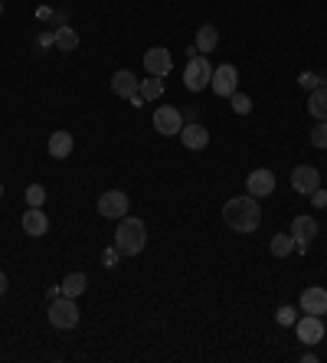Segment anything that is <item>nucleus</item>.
I'll return each instance as SVG.
<instances>
[{
    "instance_id": "nucleus-1",
    "label": "nucleus",
    "mask_w": 327,
    "mask_h": 363,
    "mask_svg": "<svg viewBox=\"0 0 327 363\" xmlns=\"http://www.w3.org/2000/svg\"><path fill=\"white\" fill-rule=\"evenodd\" d=\"M223 219L232 233H242V236H249L259 229L262 223V206L255 197H232V200L223 206Z\"/></svg>"
},
{
    "instance_id": "nucleus-2",
    "label": "nucleus",
    "mask_w": 327,
    "mask_h": 363,
    "mask_svg": "<svg viewBox=\"0 0 327 363\" xmlns=\"http://www.w3.org/2000/svg\"><path fill=\"white\" fill-rule=\"evenodd\" d=\"M148 246V226L138 216H121L118 229H115V249L121 255H138Z\"/></svg>"
},
{
    "instance_id": "nucleus-3",
    "label": "nucleus",
    "mask_w": 327,
    "mask_h": 363,
    "mask_svg": "<svg viewBox=\"0 0 327 363\" xmlns=\"http://www.w3.org/2000/svg\"><path fill=\"white\" fill-rule=\"evenodd\" d=\"M210 82H213V63H210L203 52L190 56L187 69H184V86H187L190 92H203Z\"/></svg>"
},
{
    "instance_id": "nucleus-4",
    "label": "nucleus",
    "mask_w": 327,
    "mask_h": 363,
    "mask_svg": "<svg viewBox=\"0 0 327 363\" xmlns=\"http://www.w3.org/2000/svg\"><path fill=\"white\" fill-rule=\"evenodd\" d=\"M50 324L56 327V331H72V327L79 324V304H76V298H66V295L52 298L50 301Z\"/></svg>"
},
{
    "instance_id": "nucleus-5",
    "label": "nucleus",
    "mask_w": 327,
    "mask_h": 363,
    "mask_svg": "<svg viewBox=\"0 0 327 363\" xmlns=\"http://www.w3.org/2000/svg\"><path fill=\"white\" fill-rule=\"evenodd\" d=\"M95 210H99L105 219H121V216H128V210H131V200H128V193H121V190H108V193L99 197Z\"/></svg>"
},
{
    "instance_id": "nucleus-6",
    "label": "nucleus",
    "mask_w": 327,
    "mask_h": 363,
    "mask_svg": "<svg viewBox=\"0 0 327 363\" xmlns=\"http://www.w3.org/2000/svg\"><path fill=\"white\" fill-rule=\"evenodd\" d=\"M315 236H317V219L315 216L301 213V216L291 219V239H295V249L298 252H308V246L315 242Z\"/></svg>"
},
{
    "instance_id": "nucleus-7",
    "label": "nucleus",
    "mask_w": 327,
    "mask_h": 363,
    "mask_svg": "<svg viewBox=\"0 0 327 363\" xmlns=\"http://www.w3.org/2000/svg\"><path fill=\"white\" fill-rule=\"evenodd\" d=\"M295 334H298V340H301V344L315 347V344H321V340H324V321H321L317 314H304V317H298V321H295Z\"/></svg>"
},
{
    "instance_id": "nucleus-8",
    "label": "nucleus",
    "mask_w": 327,
    "mask_h": 363,
    "mask_svg": "<svg viewBox=\"0 0 327 363\" xmlns=\"http://www.w3.org/2000/svg\"><path fill=\"white\" fill-rule=\"evenodd\" d=\"M213 92L219 95V99H229L232 92H236V86H239V72H236V66L232 63H223L213 69Z\"/></svg>"
},
{
    "instance_id": "nucleus-9",
    "label": "nucleus",
    "mask_w": 327,
    "mask_h": 363,
    "mask_svg": "<svg viewBox=\"0 0 327 363\" xmlns=\"http://www.w3.org/2000/svg\"><path fill=\"white\" fill-rule=\"evenodd\" d=\"M144 69H148V75L167 79L170 69H174V56H170V50H164V46H151V50L144 52Z\"/></svg>"
},
{
    "instance_id": "nucleus-10",
    "label": "nucleus",
    "mask_w": 327,
    "mask_h": 363,
    "mask_svg": "<svg viewBox=\"0 0 327 363\" xmlns=\"http://www.w3.org/2000/svg\"><path fill=\"white\" fill-rule=\"evenodd\" d=\"M154 128L161 131L164 138H174V135H180V128H184V115L177 112L174 105H161L154 112Z\"/></svg>"
},
{
    "instance_id": "nucleus-11",
    "label": "nucleus",
    "mask_w": 327,
    "mask_h": 363,
    "mask_svg": "<svg viewBox=\"0 0 327 363\" xmlns=\"http://www.w3.org/2000/svg\"><path fill=\"white\" fill-rule=\"evenodd\" d=\"M317 187H321V174H317V167L301 164V167H295V170H291V190H295V193L311 197Z\"/></svg>"
},
{
    "instance_id": "nucleus-12",
    "label": "nucleus",
    "mask_w": 327,
    "mask_h": 363,
    "mask_svg": "<svg viewBox=\"0 0 327 363\" xmlns=\"http://www.w3.org/2000/svg\"><path fill=\"white\" fill-rule=\"evenodd\" d=\"M246 190H249V197H268L272 190H275V174L272 170H265V167H259V170H252L249 180H246Z\"/></svg>"
},
{
    "instance_id": "nucleus-13",
    "label": "nucleus",
    "mask_w": 327,
    "mask_h": 363,
    "mask_svg": "<svg viewBox=\"0 0 327 363\" xmlns=\"http://www.w3.org/2000/svg\"><path fill=\"white\" fill-rule=\"evenodd\" d=\"M301 311L304 314H327V288H321V285H311V288H304L301 291Z\"/></svg>"
},
{
    "instance_id": "nucleus-14",
    "label": "nucleus",
    "mask_w": 327,
    "mask_h": 363,
    "mask_svg": "<svg viewBox=\"0 0 327 363\" xmlns=\"http://www.w3.org/2000/svg\"><path fill=\"white\" fill-rule=\"evenodd\" d=\"M180 141H184L187 150H203L210 144V131H206L200 121H190V125L180 128Z\"/></svg>"
},
{
    "instance_id": "nucleus-15",
    "label": "nucleus",
    "mask_w": 327,
    "mask_h": 363,
    "mask_svg": "<svg viewBox=\"0 0 327 363\" xmlns=\"http://www.w3.org/2000/svg\"><path fill=\"white\" fill-rule=\"evenodd\" d=\"M138 86H141V79L131 69H118L112 75V95H118V99H131L138 92Z\"/></svg>"
},
{
    "instance_id": "nucleus-16",
    "label": "nucleus",
    "mask_w": 327,
    "mask_h": 363,
    "mask_svg": "<svg viewBox=\"0 0 327 363\" xmlns=\"http://www.w3.org/2000/svg\"><path fill=\"white\" fill-rule=\"evenodd\" d=\"M46 229H50V216L43 213V206H30L23 213V233L39 239V236H46Z\"/></svg>"
},
{
    "instance_id": "nucleus-17",
    "label": "nucleus",
    "mask_w": 327,
    "mask_h": 363,
    "mask_svg": "<svg viewBox=\"0 0 327 363\" xmlns=\"http://www.w3.org/2000/svg\"><path fill=\"white\" fill-rule=\"evenodd\" d=\"M72 148H76V141H72V135H69V131H52L50 144H46L50 157H56V161H66V157L72 154Z\"/></svg>"
},
{
    "instance_id": "nucleus-18",
    "label": "nucleus",
    "mask_w": 327,
    "mask_h": 363,
    "mask_svg": "<svg viewBox=\"0 0 327 363\" xmlns=\"http://www.w3.org/2000/svg\"><path fill=\"white\" fill-rule=\"evenodd\" d=\"M216 43H219V30H216L213 23H203L200 30H197V43H193V46H197V52H203V56H206V52L216 50Z\"/></svg>"
},
{
    "instance_id": "nucleus-19",
    "label": "nucleus",
    "mask_w": 327,
    "mask_h": 363,
    "mask_svg": "<svg viewBox=\"0 0 327 363\" xmlns=\"http://www.w3.org/2000/svg\"><path fill=\"white\" fill-rule=\"evenodd\" d=\"M86 288H88L86 272H69L63 278V285H59V291H63L66 298H79V295H86Z\"/></svg>"
},
{
    "instance_id": "nucleus-20",
    "label": "nucleus",
    "mask_w": 327,
    "mask_h": 363,
    "mask_svg": "<svg viewBox=\"0 0 327 363\" xmlns=\"http://www.w3.org/2000/svg\"><path fill=\"white\" fill-rule=\"evenodd\" d=\"M52 43H56L59 52H72V50H79V33L72 26H59V30L52 33Z\"/></svg>"
},
{
    "instance_id": "nucleus-21",
    "label": "nucleus",
    "mask_w": 327,
    "mask_h": 363,
    "mask_svg": "<svg viewBox=\"0 0 327 363\" xmlns=\"http://www.w3.org/2000/svg\"><path fill=\"white\" fill-rule=\"evenodd\" d=\"M308 112L315 115L317 121H327V88H324V86L311 88V99H308Z\"/></svg>"
},
{
    "instance_id": "nucleus-22",
    "label": "nucleus",
    "mask_w": 327,
    "mask_h": 363,
    "mask_svg": "<svg viewBox=\"0 0 327 363\" xmlns=\"http://www.w3.org/2000/svg\"><path fill=\"white\" fill-rule=\"evenodd\" d=\"M268 249H272V255H275V259H285V255H291V252H295V239H291V233H275V236H272V242H268Z\"/></svg>"
},
{
    "instance_id": "nucleus-23",
    "label": "nucleus",
    "mask_w": 327,
    "mask_h": 363,
    "mask_svg": "<svg viewBox=\"0 0 327 363\" xmlns=\"http://www.w3.org/2000/svg\"><path fill=\"white\" fill-rule=\"evenodd\" d=\"M138 92L144 95V101H157L164 95V79H157V75H151V79H141Z\"/></svg>"
},
{
    "instance_id": "nucleus-24",
    "label": "nucleus",
    "mask_w": 327,
    "mask_h": 363,
    "mask_svg": "<svg viewBox=\"0 0 327 363\" xmlns=\"http://www.w3.org/2000/svg\"><path fill=\"white\" fill-rule=\"evenodd\" d=\"M46 203V187L43 184H30L26 187V206H43Z\"/></svg>"
},
{
    "instance_id": "nucleus-25",
    "label": "nucleus",
    "mask_w": 327,
    "mask_h": 363,
    "mask_svg": "<svg viewBox=\"0 0 327 363\" xmlns=\"http://www.w3.org/2000/svg\"><path fill=\"white\" fill-rule=\"evenodd\" d=\"M229 101H232V112H236V115H249L252 112V99H249V95H242V92H232Z\"/></svg>"
},
{
    "instance_id": "nucleus-26",
    "label": "nucleus",
    "mask_w": 327,
    "mask_h": 363,
    "mask_svg": "<svg viewBox=\"0 0 327 363\" xmlns=\"http://www.w3.org/2000/svg\"><path fill=\"white\" fill-rule=\"evenodd\" d=\"M311 144L315 148H327V121H317L315 131H311Z\"/></svg>"
},
{
    "instance_id": "nucleus-27",
    "label": "nucleus",
    "mask_w": 327,
    "mask_h": 363,
    "mask_svg": "<svg viewBox=\"0 0 327 363\" xmlns=\"http://www.w3.org/2000/svg\"><path fill=\"white\" fill-rule=\"evenodd\" d=\"M275 321L281 327H291V324H295V308H291V304H281V308L275 311Z\"/></svg>"
},
{
    "instance_id": "nucleus-28",
    "label": "nucleus",
    "mask_w": 327,
    "mask_h": 363,
    "mask_svg": "<svg viewBox=\"0 0 327 363\" xmlns=\"http://www.w3.org/2000/svg\"><path fill=\"white\" fill-rule=\"evenodd\" d=\"M311 203H315V210H324V206H327V190L317 187L315 193H311Z\"/></svg>"
},
{
    "instance_id": "nucleus-29",
    "label": "nucleus",
    "mask_w": 327,
    "mask_h": 363,
    "mask_svg": "<svg viewBox=\"0 0 327 363\" xmlns=\"http://www.w3.org/2000/svg\"><path fill=\"white\" fill-rule=\"evenodd\" d=\"M118 255H121L118 249H105V252H101V262L108 265V268H115V265H118Z\"/></svg>"
},
{
    "instance_id": "nucleus-30",
    "label": "nucleus",
    "mask_w": 327,
    "mask_h": 363,
    "mask_svg": "<svg viewBox=\"0 0 327 363\" xmlns=\"http://www.w3.org/2000/svg\"><path fill=\"white\" fill-rule=\"evenodd\" d=\"M298 82H301V86H304V88H317V86H321V79H317V75H315V72H304V75H301V79H298Z\"/></svg>"
},
{
    "instance_id": "nucleus-31",
    "label": "nucleus",
    "mask_w": 327,
    "mask_h": 363,
    "mask_svg": "<svg viewBox=\"0 0 327 363\" xmlns=\"http://www.w3.org/2000/svg\"><path fill=\"white\" fill-rule=\"evenodd\" d=\"M128 101H131L135 108H141V105H144V95H141V92H135V95H131V99H128Z\"/></svg>"
},
{
    "instance_id": "nucleus-32",
    "label": "nucleus",
    "mask_w": 327,
    "mask_h": 363,
    "mask_svg": "<svg viewBox=\"0 0 327 363\" xmlns=\"http://www.w3.org/2000/svg\"><path fill=\"white\" fill-rule=\"evenodd\" d=\"M3 291H7V275L0 272V295H3Z\"/></svg>"
},
{
    "instance_id": "nucleus-33",
    "label": "nucleus",
    "mask_w": 327,
    "mask_h": 363,
    "mask_svg": "<svg viewBox=\"0 0 327 363\" xmlns=\"http://www.w3.org/2000/svg\"><path fill=\"white\" fill-rule=\"evenodd\" d=\"M0 197H3V184H0Z\"/></svg>"
},
{
    "instance_id": "nucleus-34",
    "label": "nucleus",
    "mask_w": 327,
    "mask_h": 363,
    "mask_svg": "<svg viewBox=\"0 0 327 363\" xmlns=\"http://www.w3.org/2000/svg\"><path fill=\"white\" fill-rule=\"evenodd\" d=\"M0 13H3V0H0Z\"/></svg>"
}]
</instances>
